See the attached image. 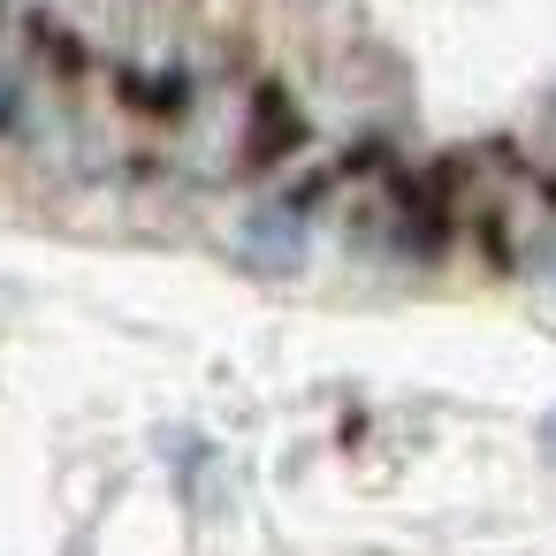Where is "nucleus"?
Returning a JSON list of instances; mask_svg holds the SVG:
<instances>
[{"instance_id": "7ed1b4c3", "label": "nucleus", "mask_w": 556, "mask_h": 556, "mask_svg": "<svg viewBox=\"0 0 556 556\" xmlns=\"http://www.w3.org/2000/svg\"><path fill=\"white\" fill-rule=\"evenodd\" d=\"M541 275H548V282H556V252H548V267H541Z\"/></svg>"}, {"instance_id": "f257e3e1", "label": "nucleus", "mask_w": 556, "mask_h": 556, "mask_svg": "<svg viewBox=\"0 0 556 556\" xmlns=\"http://www.w3.org/2000/svg\"><path fill=\"white\" fill-rule=\"evenodd\" d=\"M237 260L260 267V275H290V267L305 260V222H298L290 206H252V214L237 222Z\"/></svg>"}, {"instance_id": "f03ea898", "label": "nucleus", "mask_w": 556, "mask_h": 556, "mask_svg": "<svg viewBox=\"0 0 556 556\" xmlns=\"http://www.w3.org/2000/svg\"><path fill=\"white\" fill-rule=\"evenodd\" d=\"M548 457H556V412H548Z\"/></svg>"}]
</instances>
